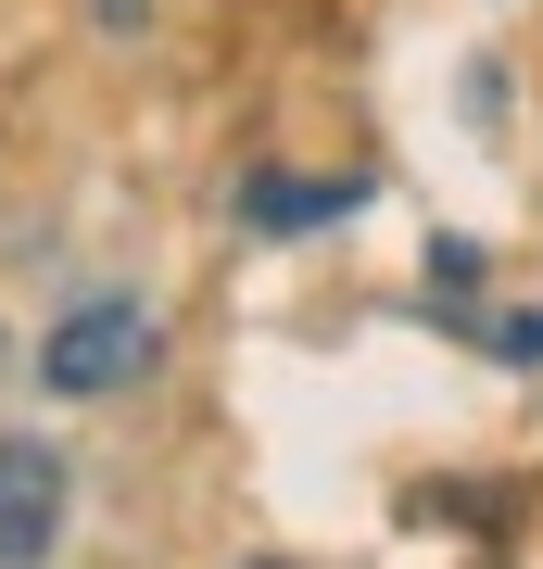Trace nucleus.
I'll list each match as a JSON object with an SVG mask.
<instances>
[{"instance_id":"nucleus-1","label":"nucleus","mask_w":543,"mask_h":569,"mask_svg":"<svg viewBox=\"0 0 543 569\" xmlns=\"http://www.w3.org/2000/svg\"><path fill=\"white\" fill-rule=\"evenodd\" d=\"M152 355H164V317H152V305H127V291H101V305H77V317H51V329H39V392H63V406H101V392L152 380Z\"/></svg>"},{"instance_id":"nucleus-2","label":"nucleus","mask_w":543,"mask_h":569,"mask_svg":"<svg viewBox=\"0 0 543 569\" xmlns=\"http://www.w3.org/2000/svg\"><path fill=\"white\" fill-rule=\"evenodd\" d=\"M63 557V456L39 430H0V569H51Z\"/></svg>"},{"instance_id":"nucleus-3","label":"nucleus","mask_w":543,"mask_h":569,"mask_svg":"<svg viewBox=\"0 0 543 569\" xmlns=\"http://www.w3.org/2000/svg\"><path fill=\"white\" fill-rule=\"evenodd\" d=\"M329 216H354V178H291V164H253L241 178V228L253 241H303Z\"/></svg>"},{"instance_id":"nucleus-4","label":"nucleus","mask_w":543,"mask_h":569,"mask_svg":"<svg viewBox=\"0 0 543 569\" xmlns=\"http://www.w3.org/2000/svg\"><path fill=\"white\" fill-rule=\"evenodd\" d=\"M481 355H505V367H543V305H519V317H455Z\"/></svg>"},{"instance_id":"nucleus-5","label":"nucleus","mask_w":543,"mask_h":569,"mask_svg":"<svg viewBox=\"0 0 543 569\" xmlns=\"http://www.w3.org/2000/svg\"><path fill=\"white\" fill-rule=\"evenodd\" d=\"M430 291H481V241H430Z\"/></svg>"},{"instance_id":"nucleus-6","label":"nucleus","mask_w":543,"mask_h":569,"mask_svg":"<svg viewBox=\"0 0 543 569\" xmlns=\"http://www.w3.org/2000/svg\"><path fill=\"white\" fill-rule=\"evenodd\" d=\"M253 569H279V557H253Z\"/></svg>"}]
</instances>
